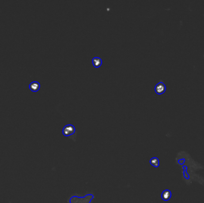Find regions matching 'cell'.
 Returning a JSON list of instances; mask_svg holds the SVG:
<instances>
[{
    "mask_svg": "<svg viewBox=\"0 0 204 203\" xmlns=\"http://www.w3.org/2000/svg\"><path fill=\"white\" fill-rule=\"evenodd\" d=\"M92 198H93L92 194H88L84 197H77L73 196L69 200V203H90Z\"/></svg>",
    "mask_w": 204,
    "mask_h": 203,
    "instance_id": "obj_1",
    "label": "cell"
}]
</instances>
